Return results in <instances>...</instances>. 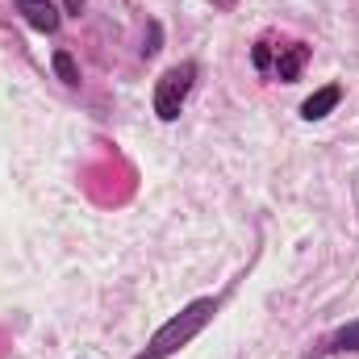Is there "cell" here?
I'll return each instance as SVG.
<instances>
[{
	"mask_svg": "<svg viewBox=\"0 0 359 359\" xmlns=\"http://www.w3.org/2000/svg\"><path fill=\"white\" fill-rule=\"evenodd\" d=\"M209 313H213V301H196V305H188L184 313H180L172 326H163L159 330V339H155V347H151V355H142V359H163V355H172L180 343H188L205 322H209Z\"/></svg>",
	"mask_w": 359,
	"mask_h": 359,
	"instance_id": "6da1fadb",
	"label": "cell"
},
{
	"mask_svg": "<svg viewBox=\"0 0 359 359\" xmlns=\"http://www.w3.org/2000/svg\"><path fill=\"white\" fill-rule=\"evenodd\" d=\"M188 88H192V67H188V63H184V67H172V72L159 80V88H155V109H159L163 121L180 117V104H184Z\"/></svg>",
	"mask_w": 359,
	"mask_h": 359,
	"instance_id": "7a4b0ae2",
	"label": "cell"
},
{
	"mask_svg": "<svg viewBox=\"0 0 359 359\" xmlns=\"http://www.w3.org/2000/svg\"><path fill=\"white\" fill-rule=\"evenodd\" d=\"M339 104V88L330 84V88H322V92H313L305 104H301V117H309V121H318V117H326L330 109Z\"/></svg>",
	"mask_w": 359,
	"mask_h": 359,
	"instance_id": "3957f363",
	"label": "cell"
},
{
	"mask_svg": "<svg viewBox=\"0 0 359 359\" xmlns=\"http://www.w3.org/2000/svg\"><path fill=\"white\" fill-rule=\"evenodd\" d=\"M21 13H25V21H29L34 29H46V34H50V29L59 25V13H55L50 4H42V0H25Z\"/></svg>",
	"mask_w": 359,
	"mask_h": 359,
	"instance_id": "277c9868",
	"label": "cell"
},
{
	"mask_svg": "<svg viewBox=\"0 0 359 359\" xmlns=\"http://www.w3.org/2000/svg\"><path fill=\"white\" fill-rule=\"evenodd\" d=\"M55 72H59V80H63V84H80V67H76V59H72L67 50H59V55H55Z\"/></svg>",
	"mask_w": 359,
	"mask_h": 359,
	"instance_id": "5b68a950",
	"label": "cell"
},
{
	"mask_svg": "<svg viewBox=\"0 0 359 359\" xmlns=\"http://www.w3.org/2000/svg\"><path fill=\"white\" fill-rule=\"evenodd\" d=\"M301 63H305V46H292V50L280 59V80H292V76L301 72Z\"/></svg>",
	"mask_w": 359,
	"mask_h": 359,
	"instance_id": "8992f818",
	"label": "cell"
},
{
	"mask_svg": "<svg viewBox=\"0 0 359 359\" xmlns=\"http://www.w3.org/2000/svg\"><path fill=\"white\" fill-rule=\"evenodd\" d=\"M339 347H343V351H359V322H351V326L339 334Z\"/></svg>",
	"mask_w": 359,
	"mask_h": 359,
	"instance_id": "52a82bcc",
	"label": "cell"
}]
</instances>
